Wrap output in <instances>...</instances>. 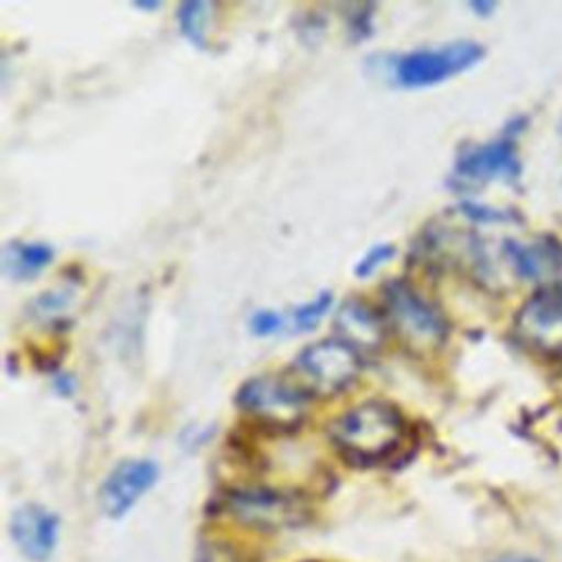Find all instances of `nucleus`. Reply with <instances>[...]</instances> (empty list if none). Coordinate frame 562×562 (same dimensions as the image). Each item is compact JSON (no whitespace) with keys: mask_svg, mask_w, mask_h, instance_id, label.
Masks as SVG:
<instances>
[{"mask_svg":"<svg viewBox=\"0 0 562 562\" xmlns=\"http://www.w3.org/2000/svg\"><path fill=\"white\" fill-rule=\"evenodd\" d=\"M334 446L349 459L373 463L391 457L404 439V419L386 402H362L340 417L329 428Z\"/></svg>","mask_w":562,"mask_h":562,"instance_id":"f257e3e1","label":"nucleus"},{"mask_svg":"<svg viewBox=\"0 0 562 562\" xmlns=\"http://www.w3.org/2000/svg\"><path fill=\"white\" fill-rule=\"evenodd\" d=\"M386 323L397 338L415 351H432L443 342L446 323L441 314L408 283L391 281L384 288Z\"/></svg>","mask_w":562,"mask_h":562,"instance_id":"f03ea898","label":"nucleus"},{"mask_svg":"<svg viewBox=\"0 0 562 562\" xmlns=\"http://www.w3.org/2000/svg\"><path fill=\"white\" fill-rule=\"evenodd\" d=\"M360 371L358 351L340 338H323L307 345L294 360L299 380L316 393L342 391Z\"/></svg>","mask_w":562,"mask_h":562,"instance_id":"7ed1b4c3","label":"nucleus"},{"mask_svg":"<svg viewBox=\"0 0 562 562\" xmlns=\"http://www.w3.org/2000/svg\"><path fill=\"white\" fill-rule=\"evenodd\" d=\"M307 393L299 384H290L277 375H257L241 384L237 404L259 422L290 428L296 426L307 411Z\"/></svg>","mask_w":562,"mask_h":562,"instance_id":"20e7f679","label":"nucleus"},{"mask_svg":"<svg viewBox=\"0 0 562 562\" xmlns=\"http://www.w3.org/2000/svg\"><path fill=\"white\" fill-rule=\"evenodd\" d=\"M481 55L483 48L479 44L459 40L441 46L411 50L395 61L393 72L402 86H430L470 68L474 61L481 59Z\"/></svg>","mask_w":562,"mask_h":562,"instance_id":"39448f33","label":"nucleus"},{"mask_svg":"<svg viewBox=\"0 0 562 562\" xmlns=\"http://www.w3.org/2000/svg\"><path fill=\"white\" fill-rule=\"evenodd\" d=\"M224 507L237 522L261 531L294 527L305 516L299 498L270 487L233 490L226 494Z\"/></svg>","mask_w":562,"mask_h":562,"instance_id":"423d86ee","label":"nucleus"},{"mask_svg":"<svg viewBox=\"0 0 562 562\" xmlns=\"http://www.w3.org/2000/svg\"><path fill=\"white\" fill-rule=\"evenodd\" d=\"M516 336L547 358H562V292L538 288L516 314Z\"/></svg>","mask_w":562,"mask_h":562,"instance_id":"0eeeda50","label":"nucleus"},{"mask_svg":"<svg viewBox=\"0 0 562 562\" xmlns=\"http://www.w3.org/2000/svg\"><path fill=\"white\" fill-rule=\"evenodd\" d=\"M158 465L149 459L121 461L103 481L99 490L101 509L110 518L125 516L140 496L156 483Z\"/></svg>","mask_w":562,"mask_h":562,"instance_id":"6e6552de","label":"nucleus"},{"mask_svg":"<svg viewBox=\"0 0 562 562\" xmlns=\"http://www.w3.org/2000/svg\"><path fill=\"white\" fill-rule=\"evenodd\" d=\"M520 173L518 154L512 140L501 138L476 145L465 151L454 167V182L461 187H479L492 180H514Z\"/></svg>","mask_w":562,"mask_h":562,"instance_id":"1a4fd4ad","label":"nucleus"},{"mask_svg":"<svg viewBox=\"0 0 562 562\" xmlns=\"http://www.w3.org/2000/svg\"><path fill=\"white\" fill-rule=\"evenodd\" d=\"M11 538L20 553L31 562H46L59 538V518L42 505H22L9 522Z\"/></svg>","mask_w":562,"mask_h":562,"instance_id":"9d476101","label":"nucleus"},{"mask_svg":"<svg viewBox=\"0 0 562 562\" xmlns=\"http://www.w3.org/2000/svg\"><path fill=\"white\" fill-rule=\"evenodd\" d=\"M334 327L338 338L358 349H375L384 338L382 321L375 316L371 307L360 301H347L338 307Z\"/></svg>","mask_w":562,"mask_h":562,"instance_id":"9b49d317","label":"nucleus"},{"mask_svg":"<svg viewBox=\"0 0 562 562\" xmlns=\"http://www.w3.org/2000/svg\"><path fill=\"white\" fill-rule=\"evenodd\" d=\"M53 259V248L42 241H15L2 250V268L13 279H31Z\"/></svg>","mask_w":562,"mask_h":562,"instance_id":"f8f14e48","label":"nucleus"},{"mask_svg":"<svg viewBox=\"0 0 562 562\" xmlns=\"http://www.w3.org/2000/svg\"><path fill=\"white\" fill-rule=\"evenodd\" d=\"M72 303V290L70 288H50L42 294H37L29 310L35 321H53L59 314H64Z\"/></svg>","mask_w":562,"mask_h":562,"instance_id":"ddd939ff","label":"nucleus"},{"mask_svg":"<svg viewBox=\"0 0 562 562\" xmlns=\"http://www.w3.org/2000/svg\"><path fill=\"white\" fill-rule=\"evenodd\" d=\"M209 11H211L209 2H193V0L180 4V9H178V24H180L182 33L195 44L204 42V29L209 24Z\"/></svg>","mask_w":562,"mask_h":562,"instance_id":"4468645a","label":"nucleus"},{"mask_svg":"<svg viewBox=\"0 0 562 562\" xmlns=\"http://www.w3.org/2000/svg\"><path fill=\"white\" fill-rule=\"evenodd\" d=\"M329 303H331V296H329L327 292H323V294L314 296L310 303L296 307L294 314H292L294 327H299V329H312V327L321 321V316L327 312Z\"/></svg>","mask_w":562,"mask_h":562,"instance_id":"2eb2a0df","label":"nucleus"},{"mask_svg":"<svg viewBox=\"0 0 562 562\" xmlns=\"http://www.w3.org/2000/svg\"><path fill=\"white\" fill-rule=\"evenodd\" d=\"M391 255H393V246H391V244H378V246H373V248L358 261L356 274H358V277L371 274L380 263H384L386 259H391Z\"/></svg>","mask_w":562,"mask_h":562,"instance_id":"dca6fc26","label":"nucleus"},{"mask_svg":"<svg viewBox=\"0 0 562 562\" xmlns=\"http://www.w3.org/2000/svg\"><path fill=\"white\" fill-rule=\"evenodd\" d=\"M283 325V318L272 312V310H261V312H255L252 318H250V327L257 336H270L274 334L279 327Z\"/></svg>","mask_w":562,"mask_h":562,"instance_id":"f3484780","label":"nucleus"},{"mask_svg":"<svg viewBox=\"0 0 562 562\" xmlns=\"http://www.w3.org/2000/svg\"><path fill=\"white\" fill-rule=\"evenodd\" d=\"M494 562H536V560L525 558V555H503V558H498Z\"/></svg>","mask_w":562,"mask_h":562,"instance_id":"a211bd4d","label":"nucleus"}]
</instances>
